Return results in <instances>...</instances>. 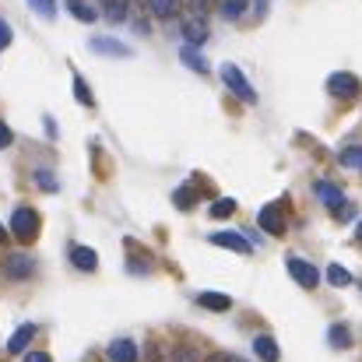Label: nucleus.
Listing matches in <instances>:
<instances>
[{
	"instance_id": "25",
	"label": "nucleus",
	"mask_w": 362,
	"mask_h": 362,
	"mask_svg": "<svg viewBox=\"0 0 362 362\" xmlns=\"http://www.w3.org/2000/svg\"><path fill=\"white\" fill-rule=\"evenodd\" d=\"M148 7H151L158 18H173V14H176V0H148Z\"/></svg>"
},
{
	"instance_id": "27",
	"label": "nucleus",
	"mask_w": 362,
	"mask_h": 362,
	"mask_svg": "<svg viewBox=\"0 0 362 362\" xmlns=\"http://www.w3.org/2000/svg\"><path fill=\"white\" fill-rule=\"evenodd\" d=\"M106 14H110V21H123V14H127V0H110V4H106Z\"/></svg>"
},
{
	"instance_id": "28",
	"label": "nucleus",
	"mask_w": 362,
	"mask_h": 362,
	"mask_svg": "<svg viewBox=\"0 0 362 362\" xmlns=\"http://www.w3.org/2000/svg\"><path fill=\"white\" fill-rule=\"evenodd\" d=\"M35 183H39L42 190H57V180H53V173H46V169L35 173Z\"/></svg>"
},
{
	"instance_id": "16",
	"label": "nucleus",
	"mask_w": 362,
	"mask_h": 362,
	"mask_svg": "<svg viewBox=\"0 0 362 362\" xmlns=\"http://www.w3.org/2000/svg\"><path fill=\"white\" fill-rule=\"evenodd\" d=\"M180 60H183L190 71H197V74H208V60L197 53V46H190V42H187V46L180 49Z\"/></svg>"
},
{
	"instance_id": "10",
	"label": "nucleus",
	"mask_w": 362,
	"mask_h": 362,
	"mask_svg": "<svg viewBox=\"0 0 362 362\" xmlns=\"http://www.w3.org/2000/svg\"><path fill=\"white\" fill-rule=\"evenodd\" d=\"M106 356H110V362H137V345L130 338H117Z\"/></svg>"
},
{
	"instance_id": "30",
	"label": "nucleus",
	"mask_w": 362,
	"mask_h": 362,
	"mask_svg": "<svg viewBox=\"0 0 362 362\" xmlns=\"http://www.w3.org/2000/svg\"><path fill=\"white\" fill-rule=\"evenodd\" d=\"M7 46H11V25L0 18V49H7Z\"/></svg>"
},
{
	"instance_id": "14",
	"label": "nucleus",
	"mask_w": 362,
	"mask_h": 362,
	"mask_svg": "<svg viewBox=\"0 0 362 362\" xmlns=\"http://www.w3.org/2000/svg\"><path fill=\"white\" fill-rule=\"evenodd\" d=\"M197 306H204V310H211V313H226V310H233V299L222 296V292H201V296H197Z\"/></svg>"
},
{
	"instance_id": "20",
	"label": "nucleus",
	"mask_w": 362,
	"mask_h": 362,
	"mask_svg": "<svg viewBox=\"0 0 362 362\" xmlns=\"http://www.w3.org/2000/svg\"><path fill=\"white\" fill-rule=\"evenodd\" d=\"M74 99H78L81 106H88V110L95 106V95H92V88L85 85V78H74Z\"/></svg>"
},
{
	"instance_id": "21",
	"label": "nucleus",
	"mask_w": 362,
	"mask_h": 362,
	"mask_svg": "<svg viewBox=\"0 0 362 362\" xmlns=\"http://www.w3.org/2000/svg\"><path fill=\"white\" fill-rule=\"evenodd\" d=\"M327 281L338 285V288H345V285H352V274H349L341 264H331V267H327Z\"/></svg>"
},
{
	"instance_id": "33",
	"label": "nucleus",
	"mask_w": 362,
	"mask_h": 362,
	"mask_svg": "<svg viewBox=\"0 0 362 362\" xmlns=\"http://www.w3.org/2000/svg\"><path fill=\"white\" fill-rule=\"evenodd\" d=\"M208 362H243V359H236V356H226V352H218V356H211Z\"/></svg>"
},
{
	"instance_id": "1",
	"label": "nucleus",
	"mask_w": 362,
	"mask_h": 362,
	"mask_svg": "<svg viewBox=\"0 0 362 362\" xmlns=\"http://www.w3.org/2000/svg\"><path fill=\"white\" fill-rule=\"evenodd\" d=\"M11 233L21 243H32L39 236V215H35L32 208H18L14 218H11Z\"/></svg>"
},
{
	"instance_id": "23",
	"label": "nucleus",
	"mask_w": 362,
	"mask_h": 362,
	"mask_svg": "<svg viewBox=\"0 0 362 362\" xmlns=\"http://www.w3.org/2000/svg\"><path fill=\"white\" fill-rule=\"evenodd\" d=\"M233 211H236V201H229V197H222V201L211 204V218H229Z\"/></svg>"
},
{
	"instance_id": "24",
	"label": "nucleus",
	"mask_w": 362,
	"mask_h": 362,
	"mask_svg": "<svg viewBox=\"0 0 362 362\" xmlns=\"http://www.w3.org/2000/svg\"><path fill=\"white\" fill-rule=\"evenodd\" d=\"M28 7H32L39 18H53V14H57V0H28Z\"/></svg>"
},
{
	"instance_id": "29",
	"label": "nucleus",
	"mask_w": 362,
	"mask_h": 362,
	"mask_svg": "<svg viewBox=\"0 0 362 362\" xmlns=\"http://www.w3.org/2000/svg\"><path fill=\"white\" fill-rule=\"evenodd\" d=\"M173 362H201V359H197L194 349H176V352H173Z\"/></svg>"
},
{
	"instance_id": "35",
	"label": "nucleus",
	"mask_w": 362,
	"mask_h": 362,
	"mask_svg": "<svg viewBox=\"0 0 362 362\" xmlns=\"http://www.w3.org/2000/svg\"><path fill=\"white\" fill-rule=\"evenodd\" d=\"M7 243V233H4V222H0V246Z\"/></svg>"
},
{
	"instance_id": "36",
	"label": "nucleus",
	"mask_w": 362,
	"mask_h": 362,
	"mask_svg": "<svg viewBox=\"0 0 362 362\" xmlns=\"http://www.w3.org/2000/svg\"><path fill=\"white\" fill-rule=\"evenodd\" d=\"M356 236H359V243H362V218H359V229H356Z\"/></svg>"
},
{
	"instance_id": "4",
	"label": "nucleus",
	"mask_w": 362,
	"mask_h": 362,
	"mask_svg": "<svg viewBox=\"0 0 362 362\" xmlns=\"http://www.w3.org/2000/svg\"><path fill=\"white\" fill-rule=\"evenodd\" d=\"M288 274L303 285V288H317L320 285V271L310 264V260H299V257H288Z\"/></svg>"
},
{
	"instance_id": "18",
	"label": "nucleus",
	"mask_w": 362,
	"mask_h": 362,
	"mask_svg": "<svg viewBox=\"0 0 362 362\" xmlns=\"http://www.w3.org/2000/svg\"><path fill=\"white\" fill-rule=\"evenodd\" d=\"M338 158H341V165H345V169H356V173H362V144H352V148H345V151H341Z\"/></svg>"
},
{
	"instance_id": "13",
	"label": "nucleus",
	"mask_w": 362,
	"mask_h": 362,
	"mask_svg": "<svg viewBox=\"0 0 362 362\" xmlns=\"http://www.w3.org/2000/svg\"><path fill=\"white\" fill-rule=\"evenodd\" d=\"M35 338V324H21L14 334H11V341H7V352L11 356H21L25 349H28V341Z\"/></svg>"
},
{
	"instance_id": "3",
	"label": "nucleus",
	"mask_w": 362,
	"mask_h": 362,
	"mask_svg": "<svg viewBox=\"0 0 362 362\" xmlns=\"http://www.w3.org/2000/svg\"><path fill=\"white\" fill-rule=\"evenodd\" d=\"M327 92H331V95H338V99H356V95L362 92V85H359V78H356V74L338 71V74H331V78H327Z\"/></svg>"
},
{
	"instance_id": "12",
	"label": "nucleus",
	"mask_w": 362,
	"mask_h": 362,
	"mask_svg": "<svg viewBox=\"0 0 362 362\" xmlns=\"http://www.w3.org/2000/svg\"><path fill=\"white\" fill-rule=\"evenodd\" d=\"M71 264L78 271H95L99 267V257H95L92 246H71Z\"/></svg>"
},
{
	"instance_id": "9",
	"label": "nucleus",
	"mask_w": 362,
	"mask_h": 362,
	"mask_svg": "<svg viewBox=\"0 0 362 362\" xmlns=\"http://www.w3.org/2000/svg\"><path fill=\"white\" fill-rule=\"evenodd\" d=\"M92 49L103 53V57H130V49L123 46L120 39H110V35H95L92 39Z\"/></svg>"
},
{
	"instance_id": "15",
	"label": "nucleus",
	"mask_w": 362,
	"mask_h": 362,
	"mask_svg": "<svg viewBox=\"0 0 362 362\" xmlns=\"http://www.w3.org/2000/svg\"><path fill=\"white\" fill-rule=\"evenodd\" d=\"M183 39H187L190 46H201V42L208 39V28H204V21H197V18H187V21H183Z\"/></svg>"
},
{
	"instance_id": "5",
	"label": "nucleus",
	"mask_w": 362,
	"mask_h": 362,
	"mask_svg": "<svg viewBox=\"0 0 362 362\" xmlns=\"http://www.w3.org/2000/svg\"><path fill=\"white\" fill-rule=\"evenodd\" d=\"M260 229L267 233V236H281L285 233V211H281V204H267V208H260Z\"/></svg>"
},
{
	"instance_id": "31",
	"label": "nucleus",
	"mask_w": 362,
	"mask_h": 362,
	"mask_svg": "<svg viewBox=\"0 0 362 362\" xmlns=\"http://www.w3.org/2000/svg\"><path fill=\"white\" fill-rule=\"evenodd\" d=\"M11 141H14L11 127H7V123H0V148H11Z\"/></svg>"
},
{
	"instance_id": "2",
	"label": "nucleus",
	"mask_w": 362,
	"mask_h": 362,
	"mask_svg": "<svg viewBox=\"0 0 362 362\" xmlns=\"http://www.w3.org/2000/svg\"><path fill=\"white\" fill-rule=\"evenodd\" d=\"M222 81H226V88H229L233 95H240L243 103H257V92L250 88V81L243 78V71L236 64H222Z\"/></svg>"
},
{
	"instance_id": "22",
	"label": "nucleus",
	"mask_w": 362,
	"mask_h": 362,
	"mask_svg": "<svg viewBox=\"0 0 362 362\" xmlns=\"http://www.w3.org/2000/svg\"><path fill=\"white\" fill-rule=\"evenodd\" d=\"M194 201H197V194H194L190 187H180V190L173 194V204H176L180 211H187V208H194Z\"/></svg>"
},
{
	"instance_id": "17",
	"label": "nucleus",
	"mask_w": 362,
	"mask_h": 362,
	"mask_svg": "<svg viewBox=\"0 0 362 362\" xmlns=\"http://www.w3.org/2000/svg\"><path fill=\"white\" fill-rule=\"evenodd\" d=\"M327 341H331L334 349H352V331H349L345 324H334V327L327 331Z\"/></svg>"
},
{
	"instance_id": "11",
	"label": "nucleus",
	"mask_w": 362,
	"mask_h": 362,
	"mask_svg": "<svg viewBox=\"0 0 362 362\" xmlns=\"http://www.w3.org/2000/svg\"><path fill=\"white\" fill-rule=\"evenodd\" d=\"M317 197H320V204H324V208H331V211H338V208L345 204L341 190H338L334 183H327V180H320V183H317Z\"/></svg>"
},
{
	"instance_id": "7",
	"label": "nucleus",
	"mask_w": 362,
	"mask_h": 362,
	"mask_svg": "<svg viewBox=\"0 0 362 362\" xmlns=\"http://www.w3.org/2000/svg\"><path fill=\"white\" fill-rule=\"evenodd\" d=\"M253 352H257V359L260 362H278L281 359V349H278V341H274L271 334H257V338H253Z\"/></svg>"
},
{
	"instance_id": "19",
	"label": "nucleus",
	"mask_w": 362,
	"mask_h": 362,
	"mask_svg": "<svg viewBox=\"0 0 362 362\" xmlns=\"http://www.w3.org/2000/svg\"><path fill=\"white\" fill-rule=\"evenodd\" d=\"M67 7H71V14L81 18V21H95V18H99V11H95L92 4H85V0H71Z\"/></svg>"
},
{
	"instance_id": "32",
	"label": "nucleus",
	"mask_w": 362,
	"mask_h": 362,
	"mask_svg": "<svg viewBox=\"0 0 362 362\" xmlns=\"http://www.w3.org/2000/svg\"><path fill=\"white\" fill-rule=\"evenodd\" d=\"M25 362H49V356H46V352H28Z\"/></svg>"
},
{
	"instance_id": "8",
	"label": "nucleus",
	"mask_w": 362,
	"mask_h": 362,
	"mask_svg": "<svg viewBox=\"0 0 362 362\" xmlns=\"http://www.w3.org/2000/svg\"><path fill=\"white\" fill-rule=\"evenodd\" d=\"M211 243H215V246H226V250H233V253H250V250H253L250 240L240 236V233H211Z\"/></svg>"
},
{
	"instance_id": "34",
	"label": "nucleus",
	"mask_w": 362,
	"mask_h": 362,
	"mask_svg": "<svg viewBox=\"0 0 362 362\" xmlns=\"http://www.w3.org/2000/svg\"><path fill=\"white\" fill-rule=\"evenodd\" d=\"M352 215H356L352 204H341V208H338V218H352Z\"/></svg>"
},
{
	"instance_id": "26",
	"label": "nucleus",
	"mask_w": 362,
	"mask_h": 362,
	"mask_svg": "<svg viewBox=\"0 0 362 362\" xmlns=\"http://www.w3.org/2000/svg\"><path fill=\"white\" fill-rule=\"evenodd\" d=\"M243 11H246V0H222V14L226 18H240Z\"/></svg>"
},
{
	"instance_id": "6",
	"label": "nucleus",
	"mask_w": 362,
	"mask_h": 362,
	"mask_svg": "<svg viewBox=\"0 0 362 362\" xmlns=\"http://www.w3.org/2000/svg\"><path fill=\"white\" fill-rule=\"evenodd\" d=\"M32 271H35V264H32L25 253H11V257L4 260V274H7L11 281H25V278H32Z\"/></svg>"
}]
</instances>
